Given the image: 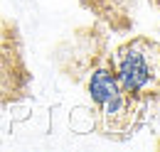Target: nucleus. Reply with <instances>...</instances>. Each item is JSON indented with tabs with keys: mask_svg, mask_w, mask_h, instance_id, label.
<instances>
[{
	"mask_svg": "<svg viewBox=\"0 0 160 152\" xmlns=\"http://www.w3.org/2000/svg\"><path fill=\"white\" fill-rule=\"evenodd\" d=\"M155 44L148 39H136L126 47L118 49V86L123 93L136 96L140 91H145L155 76H160V47L155 49V54H150Z\"/></svg>",
	"mask_w": 160,
	"mask_h": 152,
	"instance_id": "1",
	"label": "nucleus"
},
{
	"mask_svg": "<svg viewBox=\"0 0 160 152\" xmlns=\"http://www.w3.org/2000/svg\"><path fill=\"white\" fill-rule=\"evenodd\" d=\"M89 96H91V101L103 111V115H106L108 120H118L121 115L126 113L123 91H121V86H118L116 74H113L108 66H99V69L91 71Z\"/></svg>",
	"mask_w": 160,
	"mask_h": 152,
	"instance_id": "2",
	"label": "nucleus"
}]
</instances>
